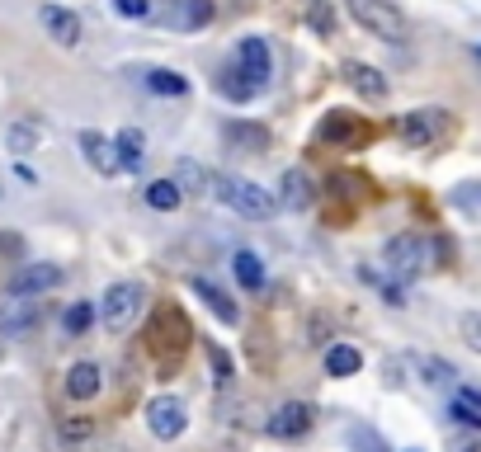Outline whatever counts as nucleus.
<instances>
[{
	"mask_svg": "<svg viewBox=\"0 0 481 452\" xmlns=\"http://www.w3.org/2000/svg\"><path fill=\"white\" fill-rule=\"evenodd\" d=\"M236 67L265 90V85H269V43H265V38H241V47H236Z\"/></svg>",
	"mask_w": 481,
	"mask_h": 452,
	"instance_id": "10",
	"label": "nucleus"
},
{
	"mask_svg": "<svg viewBox=\"0 0 481 452\" xmlns=\"http://www.w3.org/2000/svg\"><path fill=\"white\" fill-rule=\"evenodd\" d=\"M307 19H311V28H317V34H335V15H330V5L326 0H307Z\"/></svg>",
	"mask_w": 481,
	"mask_h": 452,
	"instance_id": "28",
	"label": "nucleus"
},
{
	"mask_svg": "<svg viewBox=\"0 0 481 452\" xmlns=\"http://www.w3.org/2000/svg\"><path fill=\"white\" fill-rule=\"evenodd\" d=\"M420 373H424V382H430V386L453 382V367H448L444 358H420Z\"/></svg>",
	"mask_w": 481,
	"mask_h": 452,
	"instance_id": "30",
	"label": "nucleus"
},
{
	"mask_svg": "<svg viewBox=\"0 0 481 452\" xmlns=\"http://www.w3.org/2000/svg\"><path fill=\"white\" fill-rule=\"evenodd\" d=\"M38 141H43V128H38V123H15V128H10V151H19V156L34 151Z\"/></svg>",
	"mask_w": 481,
	"mask_h": 452,
	"instance_id": "25",
	"label": "nucleus"
},
{
	"mask_svg": "<svg viewBox=\"0 0 481 452\" xmlns=\"http://www.w3.org/2000/svg\"><path fill=\"white\" fill-rule=\"evenodd\" d=\"M345 10L354 15L359 28H368V34L382 38V43H406V38H411L406 15L396 10L392 0H345Z\"/></svg>",
	"mask_w": 481,
	"mask_h": 452,
	"instance_id": "2",
	"label": "nucleus"
},
{
	"mask_svg": "<svg viewBox=\"0 0 481 452\" xmlns=\"http://www.w3.org/2000/svg\"><path fill=\"white\" fill-rule=\"evenodd\" d=\"M213 367H217V377H232V358H226L222 349H213Z\"/></svg>",
	"mask_w": 481,
	"mask_h": 452,
	"instance_id": "34",
	"label": "nucleus"
},
{
	"mask_svg": "<svg viewBox=\"0 0 481 452\" xmlns=\"http://www.w3.org/2000/svg\"><path fill=\"white\" fill-rule=\"evenodd\" d=\"M180 189H175V180H156V184H147V203L156 208V212H175L180 208Z\"/></svg>",
	"mask_w": 481,
	"mask_h": 452,
	"instance_id": "22",
	"label": "nucleus"
},
{
	"mask_svg": "<svg viewBox=\"0 0 481 452\" xmlns=\"http://www.w3.org/2000/svg\"><path fill=\"white\" fill-rule=\"evenodd\" d=\"M350 443L359 447V452H387V443L368 429V424H354V434H350Z\"/></svg>",
	"mask_w": 481,
	"mask_h": 452,
	"instance_id": "31",
	"label": "nucleus"
},
{
	"mask_svg": "<svg viewBox=\"0 0 481 452\" xmlns=\"http://www.w3.org/2000/svg\"><path fill=\"white\" fill-rule=\"evenodd\" d=\"M99 391V367L95 363H71L67 367V396L71 401H90Z\"/></svg>",
	"mask_w": 481,
	"mask_h": 452,
	"instance_id": "17",
	"label": "nucleus"
},
{
	"mask_svg": "<svg viewBox=\"0 0 481 452\" xmlns=\"http://www.w3.org/2000/svg\"><path fill=\"white\" fill-rule=\"evenodd\" d=\"M213 193H217L232 212H241V217H250V221H265V217L278 212L274 193L260 189L255 180H241V175H217V180H213Z\"/></svg>",
	"mask_w": 481,
	"mask_h": 452,
	"instance_id": "1",
	"label": "nucleus"
},
{
	"mask_svg": "<svg viewBox=\"0 0 481 452\" xmlns=\"http://www.w3.org/2000/svg\"><path fill=\"white\" fill-rule=\"evenodd\" d=\"M307 429H311V406H302V401L283 406V410L269 419V434H274V438H302Z\"/></svg>",
	"mask_w": 481,
	"mask_h": 452,
	"instance_id": "15",
	"label": "nucleus"
},
{
	"mask_svg": "<svg viewBox=\"0 0 481 452\" xmlns=\"http://www.w3.org/2000/svg\"><path fill=\"white\" fill-rule=\"evenodd\" d=\"M448 132H453L448 108H411L402 118V137L411 141V147H439Z\"/></svg>",
	"mask_w": 481,
	"mask_h": 452,
	"instance_id": "4",
	"label": "nucleus"
},
{
	"mask_svg": "<svg viewBox=\"0 0 481 452\" xmlns=\"http://www.w3.org/2000/svg\"><path fill=\"white\" fill-rule=\"evenodd\" d=\"M57 282H62V269L57 264H24L10 278V297H38V293L57 288Z\"/></svg>",
	"mask_w": 481,
	"mask_h": 452,
	"instance_id": "7",
	"label": "nucleus"
},
{
	"mask_svg": "<svg viewBox=\"0 0 481 452\" xmlns=\"http://www.w3.org/2000/svg\"><path fill=\"white\" fill-rule=\"evenodd\" d=\"M189 288H193V297H198V302H204V306L213 311V316H217L222 325H236V321H241V311H236V302H232V297H226L222 288H213V282H208V278H193V282H189Z\"/></svg>",
	"mask_w": 481,
	"mask_h": 452,
	"instance_id": "13",
	"label": "nucleus"
},
{
	"mask_svg": "<svg viewBox=\"0 0 481 452\" xmlns=\"http://www.w3.org/2000/svg\"><path fill=\"white\" fill-rule=\"evenodd\" d=\"M213 19V0H189V5L175 15V24H184V28H198V24H208Z\"/></svg>",
	"mask_w": 481,
	"mask_h": 452,
	"instance_id": "27",
	"label": "nucleus"
},
{
	"mask_svg": "<svg viewBox=\"0 0 481 452\" xmlns=\"http://www.w3.org/2000/svg\"><path fill=\"white\" fill-rule=\"evenodd\" d=\"M38 24H43V34L52 43H62V47H76L80 43V19L62 5H38Z\"/></svg>",
	"mask_w": 481,
	"mask_h": 452,
	"instance_id": "9",
	"label": "nucleus"
},
{
	"mask_svg": "<svg viewBox=\"0 0 481 452\" xmlns=\"http://www.w3.org/2000/svg\"><path fill=\"white\" fill-rule=\"evenodd\" d=\"M141 306H147V288H141V282H132V278L128 282H109V293L99 297V321L113 334H123L141 316Z\"/></svg>",
	"mask_w": 481,
	"mask_h": 452,
	"instance_id": "3",
	"label": "nucleus"
},
{
	"mask_svg": "<svg viewBox=\"0 0 481 452\" xmlns=\"http://www.w3.org/2000/svg\"><path fill=\"white\" fill-rule=\"evenodd\" d=\"M113 151H119V165L123 170H137L141 156H147V137H141L137 128H123L119 137H113Z\"/></svg>",
	"mask_w": 481,
	"mask_h": 452,
	"instance_id": "19",
	"label": "nucleus"
},
{
	"mask_svg": "<svg viewBox=\"0 0 481 452\" xmlns=\"http://www.w3.org/2000/svg\"><path fill=\"white\" fill-rule=\"evenodd\" d=\"M128 19H147V10H152V0H113Z\"/></svg>",
	"mask_w": 481,
	"mask_h": 452,
	"instance_id": "33",
	"label": "nucleus"
},
{
	"mask_svg": "<svg viewBox=\"0 0 481 452\" xmlns=\"http://www.w3.org/2000/svg\"><path fill=\"white\" fill-rule=\"evenodd\" d=\"M217 90H222L226 99L246 104V99H255V95H260V85H255V80H250V76H246V71H241V67L232 62V67H226V71L217 76Z\"/></svg>",
	"mask_w": 481,
	"mask_h": 452,
	"instance_id": "18",
	"label": "nucleus"
},
{
	"mask_svg": "<svg viewBox=\"0 0 481 452\" xmlns=\"http://www.w3.org/2000/svg\"><path fill=\"white\" fill-rule=\"evenodd\" d=\"M453 415L467 419V424H481V391H458V401H453Z\"/></svg>",
	"mask_w": 481,
	"mask_h": 452,
	"instance_id": "26",
	"label": "nucleus"
},
{
	"mask_svg": "<svg viewBox=\"0 0 481 452\" xmlns=\"http://www.w3.org/2000/svg\"><path fill=\"white\" fill-rule=\"evenodd\" d=\"M232 269H236V282H241L246 293H260V288H265V264H260V254H250V250H236Z\"/></svg>",
	"mask_w": 481,
	"mask_h": 452,
	"instance_id": "20",
	"label": "nucleus"
},
{
	"mask_svg": "<svg viewBox=\"0 0 481 452\" xmlns=\"http://www.w3.org/2000/svg\"><path fill=\"white\" fill-rule=\"evenodd\" d=\"M424 264H430V245H424L420 236H396V241L387 245V269H392L396 278H415Z\"/></svg>",
	"mask_w": 481,
	"mask_h": 452,
	"instance_id": "6",
	"label": "nucleus"
},
{
	"mask_svg": "<svg viewBox=\"0 0 481 452\" xmlns=\"http://www.w3.org/2000/svg\"><path fill=\"white\" fill-rule=\"evenodd\" d=\"M222 141L232 151H241V156H260V151H269V128H260V123H222Z\"/></svg>",
	"mask_w": 481,
	"mask_h": 452,
	"instance_id": "8",
	"label": "nucleus"
},
{
	"mask_svg": "<svg viewBox=\"0 0 481 452\" xmlns=\"http://www.w3.org/2000/svg\"><path fill=\"white\" fill-rule=\"evenodd\" d=\"M463 339L481 354V316H476V311H472V316H463Z\"/></svg>",
	"mask_w": 481,
	"mask_h": 452,
	"instance_id": "32",
	"label": "nucleus"
},
{
	"mask_svg": "<svg viewBox=\"0 0 481 452\" xmlns=\"http://www.w3.org/2000/svg\"><path fill=\"white\" fill-rule=\"evenodd\" d=\"M274 203H278V208H288V212L311 208V180H307V170H283L278 198H274Z\"/></svg>",
	"mask_w": 481,
	"mask_h": 452,
	"instance_id": "11",
	"label": "nucleus"
},
{
	"mask_svg": "<svg viewBox=\"0 0 481 452\" xmlns=\"http://www.w3.org/2000/svg\"><path fill=\"white\" fill-rule=\"evenodd\" d=\"M62 321H67L71 334H85V330H90V321H95V311H90V302H71Z\"/></svg>",
	"mask_w": 481,
	"mask_h": 452,
	"instance_id": "29",
	"label": "nucleus"
},
{
	"mask_svg": "<svg viewBox=\"0 0 481 452\" xmlns=\"http://www.w3.org/2000/svg\"><path fill=\"white\" fill-rule=\"evenodd\" d=\"M147 85H152L156 95H170V99H175V95H189V80H184V76H175V71H165V67L147 71Z\"/></svg>",
	"mask_w": 481,
	"mask_h": 452,
	"instance_id": "24",
	"label": "nucleus"
},
{
	"mask_svg": "<svg viewBox=\"0 0 481 452\" xmlns=\"http://www.w3.org/2000/svg\"><path fill=\"white\" fill-rule=\"evenodd\" d=\"M80 147H85V160H90L99 175H119V151H113V141L104 132H80Z\"/></svg>",
	"mask_w": 481,
	"mask_h": 452,
	"instance_id": "14",
	"label": "nucleus"
},
{
	"mask_svg": "<svg viewBox=\"0 0 481 452\" xmlns=\"http://www.w3.org/2000/svg\"><path fill=\"white\" fill-rule=\"evenodd\" d=\"M175 189L184 193V189H213V175L198 160H180L175 165Z\"/></svg>",
	"mask_w": 481,
	"mask_h": 452,
	"instance_id": "23",
	"label": "nucleus"
},
{
	"mask_svg": "<svg viewBox=\"0 0 481 452\" xmlns=\"http://www.w3.org/2000/svg\"><path fill=\"white\" fill-rule=\"evenodd\" d=\"M38 325V297H15V302H0V330L5 334H24Z\"/></svg>",
	"mask_w": 481,
	"mask_h": 452,
	"instance_id": "12",
	"label": "nucleus"
},
{
	"mask_svg": "<svg viewBox=\"0 0 481 452\" xmlns=\"http://www.w3.org/2000/svg\"><path fill=\"white\" fill-rule=\"evenodd\" d=\"M345 80L354 85L363 99H387V76H382L378 67H368V62H345Z\"/></svg>",
	"mask_w": 481,
	"mask_h": 452,
	"instance_id": "16",
	"label": "nucleus"
},
{
	"mask_svg": "<svg viewBox=\"0 0 481 452\" xmlns=\"http://www.w3.org/2000/svg\"><path fill=\"white\" fill-rule=\"evenodd\" d=\"M411 452H415V447H411Z\"/></svg>",
	"mask_w": 481,
	"mask_h": 452,
	"instance_id": "36",
	"label": "nucleus"
},
{
	"mask_svg": "<svg viewBox=\"0 0 481 452\" xmlns=\"http://www.w3.org/2000/svg\"><path fill=\"white\" fill-rule=\"evenodd\" d=\"M0 193H5V189H0Z\"/></svg>",
	"mask_w": 481,
	"mask_h": 452,
	"instance_id": "35",
	"label": "nucleus"
},
{
	"mask_svg": "<svg viewBox=\"0 0 481 452\" xmlns=\"http://www.w3.org/2000/svg\"><path fill=\"white\" fill-rule=\"evenodd\" d=\"M184 424H189V410L180 396H156V401H147V429L161 443H175L184 434Z\"/></svg>",
	"mask_w": 481,
	"mask_h": 452,
	"instance_id": "5",
	"label": "nucleus"
},
{
	"mask_svg": "<svg viewBox=\"0 0 481 452\" xmlns=\"http://www.w3.org/2000/svg\"><path fill=\"white\" fill-rule=\"evenodd\" d=\"M359 367H363V358H359L354 344H330V349H326V373H330V377H354Z\"/></svg>",
	"mask_w": 481,
	"mask_h": 452,
	"instance_id": "21",
	"label": "nucleus"
}]
</instances>
